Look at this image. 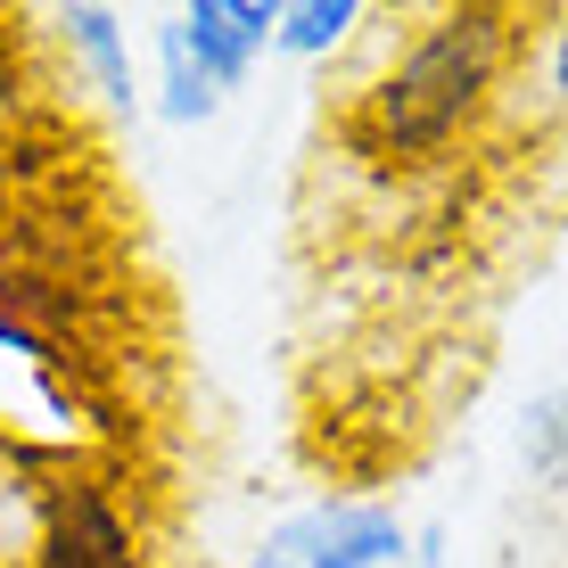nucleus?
<instances>
[{"instance_id":"nucleus-1","label":"nucleus","mask_w":568,"mask_h":568,"mask_svg":"<svg viewBox=\"0 0 568 568\" xmlns=\"http://www.w3.org/2000/svg\"><path fill=\"white\" fill-rule=\"evenodd\" d=\"M527 42V17L503 0H445L428 9L379 74H363L338 108V149L371 173H428L478 141L503 108Z\"/></svg>"},{"instance_id":"nucleus-2","label":"nucleus","mask_w":568,"mask_h":568,"mask_svg":"<svg viewBox=\"0 0 568 568\" xmlns=\"http://www.w3.org/2000/svg\"><path fill=\"white\" fill-rule=\"evenodd\" d=\"M9 568H156V527L149 495L132 486V462L58 445Z\"/></svg>"},{"instance_id":"nucleus-3","label":"nucleus","mask_w":568,"mask_h":568,"mask_svg":"<svg viewBox=\"0 0 568 568\" xmlns=\"http://www.w3.org/2000/svg\"><path fill=\"white\" fill-rule=\"evenodd\" d=\"M404 560H413V527H404L396 503L329 495L288 511L281 527H264L247 568H404Z\"/></svg>"},{"instance_id":"nucleus-4","label":"nucleus","mask_w":568,"mask_h":568,"mask_svg":"<svg viewBox=\"0 0 568 568\" xmlns=\"http://www.w3.org/2000/svg\"><path fill=\"white\" fill-rule=\"evenodd\" d=\"M42 33L67 50V74H83V91H91L108 115H132V108H141V67H132V26H124V9H108V0H67V9L42 17Z\"/></svg>"},{"instance_id":"nucleus-5","label":"nucleus","mask_w":568,"mask_h":568,"mask_svg":"<svg viewBox=\"0 0 568 568\" xmlns=\"http://www.w3.org/2000/svg\"><path fill=\"white\" fill-rule=\"evenodd\" d=\"M173 33L190 42V58L214 74V91H240L247 74H256V58L272 50V26H281V0H182V9H165Z\"/></svg>"},{"instance_id":"nucleus-6","label":"nucleus","mask_w":568,"mask_h":568,"mask_svg":"<svg viewBox=\"0 0 568 568\" xmlns=\"http://www.w3.org/2000/svg\"><path fill=\"white\" fill-rule=\"evenodd\" d=\"M149 108L165 115V124H206V115L223 108L214 74L190 58V42L173 33V17H156V83H149Z\"/></svg>"},{"instance_id":"nucleus-7","label":"nucleus","mask_w":568,"mask_h":568,"mask_svg":"<svg viewBox=\"0 0 568 568\" xmlns=\"http://www.w3.org/2000/svg\"><path fill=\"white\" fill-rule=\"evenodd\" d=\"M371 26L363 0H281V26H272V50L281 58H329L346 50Z\"/></svg>"},{"instance_id":"nucleus-8","label":"nucleus","mask_w":568,"mask_h":568,"mask_svg":"<svg viewBox=\"0 0 568 568\" xmlns=\"http://www.w3.org/2000/svg\"><path fill=\"white\" fill-rule=\"evenodd\" d=\"M519 462H527V478H536V486L568 495V379L544 387V396L527 404V420H519Z\"/></svg>"},{"instance_id":"nucleus-9","label":"nucleus","mask_w":568,"mask_h":568,"mask_svg":"<svg viewBox=\"0 0 568 568\" xmlns=\"http://www.w3.org/2000/svg\"><path fill=\"white\" fill-rule=\"evenodd\" d=\"M544 74H552V108L568 115V9L552 17V50H544Z\"/></svg>"}]
</instances>
